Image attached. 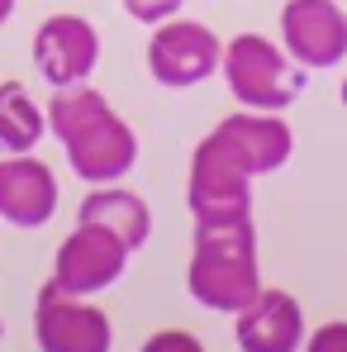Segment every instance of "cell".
<instances>
[{
    "label": "cell",
    "mask_w": 347,
    "mask_h": 352,
    "mask_svg": "<svg viewBox=\"0 0 347 352\" xmlns=\"http://www.w3.org/2000/svg\"><path fill=\"white\" fill-rule=\"evenodd\" d=\"M233 333L243 352H300L304 348V309L290 291H262L233 314Z\"/></svg>",
    "instance_id": "7c38bea8"
},
{
    "label": "cell",
    "mask_w": 347,
    "mask_h": 352,
    "mask_svg": "<svg viewBox=\"0 0 347 352\" xmlns=\"http://www.w3.org/2000/svg\"><path fill=\"white\" fill-rule=\"evenodd\" d=\"M143 62H148L157 86L186 91V86H200V81L219 76L224 38L200 19H162L153 29L148 48H143Z\"/></svg>",
    "instance_id": "277c9868"
},
{
    "label": "cell",
    "mask_w": 347,
    "mask_h": 352,
    "mask_svg": "<svg viewBox=\"0 0 347 352\" xmlns=\"http://www.w3.org/2000/svg\"><path fill=\"white\" fill-rule=\"evenodd\" d=\"M343 105H347V81H343Z\"/></svg>",
    "instance_id": "d6986e66"
},
{
    "label": "cell",
    "mask_w": 347,
    "mask_h": 352,
    "mask_svg": "<svg viewBox=\"0 0 347 352\" xmlns=\"http://www.w3.org/2000/svg\"><path fill=\"white\" fill-rule=\"evenodd\" d=\"M300 352H347V319H328L314 333H304V348Z\"/></svg>",
    "instance_id": "9a60e30c"
},
{
    "label": "cell",
    "mask_w": 347,
    "mask_h": 352,
    "mask_svg": "<svg viewBox=\"0 0 347 352\" xmlns=\"http://www.w3.org/2000/svg\"><path fill=\"white\" fill-rule=\"evenodd\" d=\"M186 291L195 295V305H205L214 314H238L252 295L262 291V276H257V229H252V219L195 224Z\"/></svg>",
    "instance_id": "7a4b0ae2"
},
{
    "label": "cell",
    "mask_w": 347,
    "mask_h": 352,
    "mask_svg": "<svg viewBox=\"0 0 347 352\" xmlns=\"http://www.w3.org/2000/svg\"><path fill=\"white\" fill-rule=\"evenodd\" d=\"M281 48L304 72H328L347 58V10L338 0H286Z\"/></svg>",
    "instance_id": "ba28073f"
},
{
    "label": "cell",
    "mask_w": 347,
    "mask_h": 352,
    "mask_svg": "<svg viewBox=\"0 0 347 352\" xmlns=\"http://www.w3.org/2000/svg\"><path fill=\"white\" fill-rule=\"evenodd\" d=\"M76 219L100 224V229L119 234L133 252H138V248L148 243V234H153L148 200H143V195H133V190H124L119 181H110V186H91V190H86V200H81V214H76Z\"/></svg>",
    "instance_id": "4fadbf2b"
},
{
    "label": "cell",
    "mask_w": 347,
    "mask_h": 352,
    "mask_svg": "<svg viewBox=\"0 0 347 352\" xmlns=\"http://www.w3.org/2000/svg\"><path fill=\"white\" fill-rule=\"evenodd\" d=\"M43 133H48V110L19 81H0V157L34 153Z\"/></svg>",
    "instance_id": "5bb4252c"
},
{
    "label": "cell",
    "mask_w": 347,
    "mask_h": 352,
    "mask_svg": "<svg viewBox=\"0 0 347 352\" xmlns=\"http://www.w3.org/2000/svg\"><path fill=\"white\" fill-rule=\"evenodd\" d=\"M138 352H205V343L195 333H186V329H162V333H153Z\"/></svg>",
    "instance_id": "e0dca14e"
},
{
    "label": "cell",
    "mask_w": 347,
    "mask_h": 352,
    "mask_svg": "<svg viewBox=\"0 0 347 352\" xmlns=\"http://www.w3.org/2000/svg\"><path fill=\"white\" fill-rule=\"evenodd\" d=\"M58 172L34 153L0 157V219L14 229H43L58 214Z\"/></svg>",
    "instance_id": "8fae6325"
},
{
    "label": "cell",
    "mask_w": 347,
    "mask_h": 352,
    "mask_svg": "<svg viewBox=\"0 0 347 352\" xmlns=\"http://www.w3.org/2000/svg\"><path fill=\"white\" fill-rule=\"evenodd\" d=\"M186 205L195 224H229L252 219V176L233 162L229 153L205 133L190 153V181H186Z\"/></svg>",
    "instance_id": "5b68a950"
},
{
    "label": "cell",
    "mask_w": 347,
    "mask_h": 352,
    "mask_svg": "<svg viewBox=\"0 0 347 352\" xmlns=\"http://www.w3.org/2000/svg\"><path fill=\"white\" fill-rule=\"evenodd\" d=\"M219 76H224V86L233 91V100L243 110L281 115L304 91V67L290 58L286 48H276L267 34H233L224 43Z\"/></svg>",
    "instance_id": "3957f363"
},
{
    "label": "cell",
    "mask_w": 347,
    "mask_h": 352,
    "mask_svg": "<svg viewBox=\"0 0 347 352\" xmlns=\"http://www.w3.org/2000/svg\"><path fill=\"white\" fill-rule=\"evenodd\" d=\"M181 5H186V0H124V10H128L138 24H148V29H157L162 19H176Z\"/></svg>",
    "instance_id": "2e32d148"
},
{
    "label": "cell",
    "mask_w": 347,
    "mask_h": 352,
    "mask_svg": "<svg viewBox=\"0 0 347 352\" xmlns=\"http://www.w3.org/2000/svg\"><path fill=\"white\" fill-rule=\"evenodd\" d=\"M34 343L38 352H110V314L91 305V295H67L53 281L34 300Z\"/></svg>",
    "instance_id": "8992f818"
},
{
    "label": "cell",
    "mask_w": 347,
    "mask_h": 352,
    "mask_svg": "<svg viewBox=\"0 0 347 352\" xmlns=\"http://www.w3.org/2000/svg\"><path fill=\"white\" fill-rule=\"evenodd\" d=\"M100 62V34L86 14H48L34 29V67L48 86H81Z\"/></svg>",
    "instance_id": "9c48e42d"
},
{
    "label": "cell",
    "mask_w": 347,
    "mask_h": 352,
    "mask_svg": "<svg viewBox=\"0 0 347 352\" xmlns=\"http://www.w3.org/2000/svg\"><path fill=\"white\" fill-rule=\"evenodd\" d=\"M128 243L100 224H86L76 219V229L62 238L58 257H53V286L67 295H100L110 291L124 267H128Z\"/></svg>",
    "instance_id": "52a82bcc"
},
{
    "label": "cell",
    "mask_w": 347,
    "mask_h": 352,
    "mask_svg": "<svg viewBox=\"0 0 347 352\" xmlns=\"http://www.w3.org/2000/svg\"><path fill=\"white\" fill-rule=\"evenodd\" d=\"M210 138H214L252 181L281 172L290 162V153H295L290 124L281 115H271V110H238V115L219 119V124L210 129Z\"/></svg>",
    "instance_id": "30bf717a"
},
{
    "label": "cell",
    "mask_w": 347,
    "mask_h": 352,
    "mask_svg": "<svg viewBox=\"0 0 347 352\" xmlns=\"http://www.w3.org/2000/svg\"><path fill=\"white\" fill-rule=\"evenodd\" d=\"M48 133L62 143L71 172L86 186L124 181L138 162V133L96 86H58L48 100Z\"/></svg>",
    "instance_id": "6da1fadb"
},
{
    "label": "cell",
    "mask_w": 347,
    "mask_h": 352,
    "mask_svg": "<svg viewBox=\"0 0 347 352\" xmlns=\"http://www.w3.org/2000/svg\"><path fill=\"white\" fill-rule=\"evenodd\" d=\"M0 338H5V324H0Z\"/></svg>",
    "instance_id": "ffe728a7"
},
{
    "label": "cell",
    "mask_w": 347,
    "mask_h": 352,
    "mask_svg": "<svg viewBox=\"0 0 347 352\" xmlns=\"http://www.w3.org/2000/svg\"><path fill=\"white\" fill-rule=\"evenodd\" d=\"M10 14H14V0H0V24H5Z\"/></svg>",
    "instance_id": "ac0fdd59"
}]
</instances>
